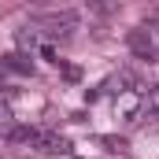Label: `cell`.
I'll return each instance as SVG.
<instances>
[{"instance_id":"6da1fadb","label":"cell","mask_w":159,"mask_h":159,"mask_svg":"<svg viewBox=\"0 0 159 159\" xmlns=\"http://www.w3.org/2000/svg\"><path fill=\"white\" fill-rule=\"evenodd\" d=\"M34 144H37V152H48V156H67L70 152V141L63 133H56V129H41L34 137Z\"/></svg>"},{"instance_id":"ba28073f","label":"cell","mask_w":159,"mask_h":159,"mask_svg":"<svg viewBox=\"0 0 159 159\" xmlns=\"http://www.w3.org/2000/svg\"><path fill=\"white\" fill-rule=\"evenodd\" d=\"M7 119H11V111H7V107H0V126H7Z\"/></svg>"},{"instance_id":"7a4b0ae2","label":"cell","mask_w":159,"mask_h":159,"mask_svg":"<svg viewBox=\"0 0 159 159\" xmlns=\"http://www.w3.org/2000/svg\"><path fill=\"white\" fill-rule=\"evenodd\" d=\"M129 48L141 56V59H156V41L148 30H129Z\"/></svg>"},{"instance_id":"8992f818","label":"cell","mask_w":159,"mask_h":159,"mask_svg":"<svg viewBox=\"0 0 159 159\" xmlns=\"http://www.w3.org/2000/svg\"><path fill=\"white\" fill-rule=\"evenodd\" d=\"M144 107H148L152 115H159V85H156V89H148V93H144Z\"/></svg>"},{"instance_id":"3957f363","label":"cell","mask_w":159,"mask_h":159,"mask_svg":"<svg viewBox=\"0 0 159 159\" xmlns=\"http://www.w3.org/2000/svg\"><path fill=\"white\" fill-rule=\"evenodd\" d=\"M41 26H48V34H70V26H74V15H41L37 19Z\"/></svg>"},{"instance_id":"52a82bcc","label":"cell","mask_w":159,"mask_h":159,"mask_svg":"<svg viewBox=\"0 0 159 159\" xmlns=\"http://www.w3.org/2000/svg\"><path fill=\"white\" fill-rule=\"evenodd\" d=\"M100 144H107L111 152H122L126 148V141H119V137H100Z\"/></svg>"},{"instance_id":"5b68a950","label":"cell","mask_w":159,"mask_h":159,"mask_svg":"<svg viewBox=\"0 0 159 159\" xmlns=\"http://www.w3.org/2000/svg\"><path fill=\"white\" fill-rule=\"evenodd\" d=\"M137 107H141V96H137L133 89H126L119 100H115V111H122L126 119H129V115H137Z\"/></svg>"},{"instance_id":"277c9868","label":"cell","mask_w":159,"mask_h":159,"mask_svg":"<svg viewBox=\"0 0 159 159\" xmlns=\"http://www.w3.org/2000/svg\"><path fill=\"white\" fill-rule=\"evenodd\" d=\"M0 67H7V70H15V74H34V63H30L22 52H7V56H0Z\"/></svg>"}]
</instances>
